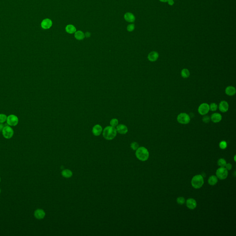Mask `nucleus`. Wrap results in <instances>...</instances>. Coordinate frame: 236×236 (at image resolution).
<instances>
[{"label": "nucleus", "instance_id": "a211bd4d", "mask_svg": "<svg viewBox=\"0 0 236 236\" xmlns=\"http://www.w3.org/2000/svg\"><path fill=\"white\" fill-rule=\"evenodd\" d=\"M236 89L233 86H228L225 89V93L229 96H234L236 93Z\"/></svg>", "mask_w": 236, "mask_h": 236}, {"label": "nucleus", "instance_id": "c85d7f7f", "mask_svg": "<svg viewBox=\"0 0 236 236\" xmlns=\"http://www.w3.org/2000/svg\"><path fill=\"white\" fill-rule=\"evenodd\" d=\"M131 148H132L133 150H137V149L139 148V145H138L137 143L133 142V143H131Z\"/></svg>", "mask_w": 236, "mask_h": 236}, {"label": "nucleus", "instance_id": "7ed1b4c3", "mask_svg": "<svg viewBox=\"0 0 236 236\" xmlns=\"http://www.w3.org/2000/svg\"><path fill=\"white\" fill-rule=\"evenodd\" d=\"M204 184V179L202 176L197 175L193 177L192 180V186L196 189H199L202 187Z\"/></svg>", "mask_w": 236, "mask_h": 236}, {"label": "nucleus", "instance_id": "6e6552de", "mask_svg": "<svg viewBox=\"0 0 236 236\" xmlns=\"http://www.w3.org/2000/svg\"><path fill=\"white\" fill-rule=\"evenodd\" d=\"M198 111L200 115H206L209 111V105L205 103L201 104L199 107Z\"/></svg>", "mask_w": 236, "mask_h": 236}, {"label": "nucleus", "instance_id": "58836bf2", "mask_svg": "<svg viewBox=\"0 0 236 236\" xmlns=\"http://www.w3.org/2000/svg\"><path fill=\"white\" fill-rule=\"evenodd\" d=\"M0 183H1V178H0Z\"/></svg>", "mask_w": 236, "mask_h": 236}, {"label": "nucleus", "instance_id": "423d86ee", "mask_svg": "<svg viewBox=\"0 0 236 236\" xmlns=\"http://www.w3.org/2000/svg\"><path fill=\"white\" fill-rule=\"evenodd\" d=\"M217 177L220 179H225L228 176V170L225 168L221 167L218 168L216 171Z\"/></svg>", "mask_w": 236, "mask_h": 236}, {"label": "nucleus", "instance_id": "b1692460", "mask_svg": "<svg viewBox=\"0 0 236 236\" xmlns=\"http://www.w3.org/2000/svg\"><path fill=\"white\" fill-rule=\"evenodd\" d=\"M226 164V162L225 160L223 158L220 159L218 161V164L220 167H225Z\"/></svg>", "mask_w": 236, "mask_h": 236}, {"label": "nucleus", "instance_id": "7c9ffc66", "mask_svg": "<svg viewBox=\"0 0 236 236\" xmlns=\"http://www.w3.org/2000/svg\"><path fill=\"white\" fill-rule=\"evenodd\" d=\"M135 29V25L133 24H131L127 26V30L129 32L133 31Z\"/></svg>", "mask_w": 236, "mask_h": 236}, {"label": "nucleus", "instance_id": "9d476101", "mask_svg": "<svg viewBox=\"0 0 236 236\" xmlns=\"http://www.w3.org/2000/svg\"><path fill=\"white\" fill-rule=\"evenodd\" d=\"M219 108L222 113L226 112L229 109V104L225 101H221L219 106Z\"/></svg>", "mask_w": 236, "mask_h": 236}, {"label": "nucleus", "instance_id": "412c9836", "mask_svg": "<svg viewBox=\"0 0 236 236\" xmlns=\"http://www.w3.org/2000/svg\"><path fill=\"white\" fill-rule=\"evenodd\" d=\"M217 182H218V178L215 176H211V177H209L208 180V184L211 185H215L216 184Z\"/></svg>", "mask_w": 236, "mask_h": 236}, {"label": "nucleus", "instance_id": "bb28decb", "mask_svg": "<svg viewBox=\"0 0 236 236\" xmlns=\"http://www.w3.org/2000/svg\"><path fill=\"white\" fill-rule=\"evenodd\" d=\"M118 120L117 119H113L111 120V121H110V125L112 126H113V127L116 126L117 125H118Z\"/></svg>", "mask_w": 236, "mask_h": 236}, {"label": "nucleus", "instance_id": "a878e982", "mask_svg": "<svg viewBox=\"0 0 236 236\" xmlns=\"http://www.w3.org/2000/svg\"><path fill=\"white\" fill-rule=\"evenodd\" d=\"M7 116L4 114H0V123H3L7 121Z\"/></svg>", "mask_w": 236, "mask_h": 236}, {"label": "nucleus", "instance_id": "4c0bfd02", "mask_svg": "<svg viewBox=\"0 0 236 236\" xmlns=\"http://www.w3.org/2000/svg\"><path fill=\"white\" fill-rule=\"evenodd\" d=\"M1 190L0 189V193H1Z\"/></svg>", "mask_w": 236, "mask_h": 236}, {"label": "nucleus", "instance_id": "f3484780", "mask_svg": "<svg viewBox=\"0 0 236 236\" xmlns=\"http://www.w3.org/2000/svg\"><path fill=\"white\" fill-rule=\"evenodd\" d=\"M211 120L214 123H218L221 120V115L219 113H214L211 115Z\"/></svg>", "mask_w": 236, "mask_h": 236}, {"label": "nucleus", "instance_id": "f8f14e48", "mask_svg": "<svg viewBox=\"0 0 236 236\" xmlns=\"http://www.w3.org/2000/svg\"><path fill=\"white\" fill-rule=\"evenodd\" d=\"M158 58H159V54L156 51H152L150 52L148 56V60L151 62H154L157 61Z\"/></svg>", "mask_w": 236, "mask_h": 236}, {"label": "nucleus", "instance_id": "393cba45", "mask_svg": "<svg viewBox=\"0 0 236 236\" xmlns=\"http://www.w3.org/2000/svg\"><path fill=\"white\" fill-rule=\"evenodd\" d=\"M209 106V110H211L212 111H215L217 110V109H218V105L216 104L215 103H211Z\"/></svg>", "mask_w": 236, "mask_h": 236}, {"label": "nucleus", "instance_id": "0eeeda50", "mask_svg": "<svg viewBox=\"0 0 236 236\" xmlns=\"http://www.w3.org/2000/svg\"><path fill=\"white\" fill-rule=\"evenodd\" d=\"M7 123L8 125L14 126L18 125L19 123V119L18 117L14 115H9L7 119Z\"/></svg>", "mask_w": 236, "mask_h": 236}, {"label": "nucleus", "instance_id": "9b49d317", "mask_svg": "<svg viewBox=\"0 0 236 236\" xmlns=\"http://www.w3.org/2000/svg\"><path fill=\"white\" fill-rule=\"evenodd\" d=\"M45 213L43 209H38L34 212V216L38 220H42L44 218Z\"/></svg>", "mask_w": 236, "mask_h": 236}, {"label": "nucleus", "instance_id": "6ab92c4d", "mask_svg": "<svg viewBox=\"0 0 236 236\" xmlns=\"http://www.w3.org/2000/svg\"><path fill=\"white\" fill-rule=\"evenodd\" d=\"M74 36L76 39L79 40H82L84 39L85 38V35H84V32H82L81 30H79L77 31L74 33Z\"/></svg>", "mask_w": 236, "mask_h": 236}, {"label": "nucleus", "instance_id": "c9c22d12", "mask_svg": "<svg viewBox=\"0 0 236 236\" xmlns=\"http://www.w3.org/2000/svg\"><path fill=\"white\" fill-rule=\"evenodd\" d=\"M90 35V33L89 32H86V34H85V36H86V37H87V38H89V36Z\"/></svg>", "mask_w": 236, "mask_h": 236}, {"label": "nucleus", "instance_id": "c756f323", "mask_svg": "<svg viewBox=\"0 0 236 236\" xmlns=\"http://www.w3.org/2000/svg\"><path fill=\"white\" fill-rule=\"evenodd\" d=\"M219 146H220V148H221L222 149H224L227 147V143L226 142L223 141L221 142L220 143Z\"/></svg>", "mask_w": 236, "mask_h": 236}, {"label": "nucleus", "instance_id": "aec40b11", "mask_svg": "<svg viewBox=\"0 0 236 236\" xmlns=\"http://www.w3.org/2000/svg\"><path fill=\"white\" fill-rule=\"evenodd\" d=\"M66 30L69 34H73L76 31V28L74 25H68L66 27Z\"/></svg>", "mask_w": 236, "mask_h": 236}, {"label": "nucleus", "instance_id": "dca6fc26", "mask_svg": "<svg viewBox=\"0 0 236 236\" xmlns=\"http://www.w3.org/2000/svg\"><path fill=\"white\" fill-rule=\"evenodd\" d=\"M102 128L99 125H97L93 127L92 133L95 136H99L102 132Z\"/></svg>", "mask_w": 236, "mask_h": 236}, {"label": "nucleus", "instance_id": "2eb2a0df", "mask_svg": "<svg viewBox=\"0 0 236 236\" xmlns=\"http://www.w3.org/2000/svg\"><path fill=\"white\" fill-rule=\"evenodd\" d=\"M116 130L118 133L121 134H125L128 131L127 127L124 125L120 124L116 127Z\"/></svg>", "mask_w": 236, "mask_h": 236}, {"label": "nucleus", "instance_id": "ddd939ff", "mask_svg": "<svg viewBox=\"0 0 236 236\" xmlns=\"http://www.w3.org/2000/svg\"><path fill=\"white\" fill-rule=\"evenodd\" d=\"M186 206L190 209H194L197 207V202L194 199H188L186 201Z\"/></svg>", "mask_w": 236, "mask_h": 236}, {"label": "nucleus", "instance_id": "4468645a", "mask_svg": "<svg viewBox=\"0 0 236 236\" xmlns=\"http://www.w3.org/2000/svg\"><path fill=\"white\" fill-rule=\"evenodd\" d=\"M125 20L129 23H133L135 21V17L131 13H126L124 15Z\"/></svg>", "mask_w": 236, "mask_h": 236}, {"label": "nucleus", "instance_id": "f03ea898", "mask_svg": "<svg viewBox=\"0 0 236 236\" xmlns=\"http://www.w3.org/2000/svg\"><path fill=\"white\" fill-rule=\"evenodd\" d=\"M136 156L140 161H145L148 159L149 153L147 148L143 147H140L136 151Z\"/></svg>", "mask_w": 236, "mask_h": 236}, {"label": "nucleus", "instance_id": "cd10ccee", "mask_svg": "<svg viewBox=\"0 0 236 236\" xmlns=\"http://www.w3.org/2000/svg\"><path fill=\"white\" fill-rule=\"evenodd\" d=\"M177 202L178 204L182 205L185 202V199L183 197H179L177 198Z\"/></svg>", "mask_w": 236, "mask_h": 236}, {"label": "nucleus", "instance_id": "5701e85b", "mask_svg": "<svg viewBox=\"0 0 236 236\" xmlns=\"http://www.w3.org/2000/svg\"><path fill=\"white\" fill-rule=\"evenodd\" d=\"M181 76L183 78L186 79L190 76V74L189 71L187 69H184L181 71Z\"/></svg>", "mask_w": 236, "mask_h": 236}, {"label": "nucleus", "instance_id": "2f4dec72", "mask_svg": "<svg viewBox=\"0 0 236 236\" xmlns=\"http://www.w3.org/2000/svg\"><path fill=\"white\" fill-rule=\"evenodd\" d=\"M210 120V118L208 116H204L202 118V121L205 123H208Z\"/></svg>", "mask_w": 236, "mask_h": 236}, {"label": "nucleus", "instance_id": "f257e3e1", "mask_svg": "<svg viewBox=\"0 0 236 236\" xmlns=\"http://www.w3.org/2000/svg\"><path fill=\"white\" fill-rule=\"evenodd\" d=\"M116 129H115V127L108 126L104 129L103 136L106 139L108 140L113 139L116 137Z\"/></svg>", "mask_w": 236, "mask_h": 236}, {"label": "nucleus", "instance_id": "e433bc0d", "mask_svg": "<svg viewBox=\"0 0 236 236\" xmlns=\"http://www.w3.org/2000/svg\"><path fill=\"white\" fill-rule=\"evenodd\" d=\"M159 1L162 2H167L169 0H159Z\"/></svg>", "mask_w": 236, "mask_h": 236}, {"label": "nucleus", "instance_id": "72a5a7b5", "mask_svg": "<svg viewBox=\"0 0 236 236\" xmlns=\"http://www.w3.org/2000/svg\"><path fill=\"white\" fill-rule=\"evenodd\" d=\"M167 3H168L169 5L173 6L174 5V0H169L167 2Z\"/></svg>", "mask_w": 236, "mask_h": 236}, {"label": "nucleus", "instance_id": "473e14b6", "mask_svg": "<svg viewBox=\"0 0 236 236\" xmlns=\"http://www.w3.org/2000/svg\"><path fill=\"white\" fill-rule=\"evenodd\" d=\"M225 167V168L227 170H230L232 168V165L230 163H228V164H226Z\"/></svg>", "mask_w": 236, "mask_h": 236}, {"label": "nucleus", "instance_id": "f704fd0d", "mask_svg": "<svg viewBox=\"0 0 236 236\" xmlns=\"http://www.w3.org/2000/svg\"><path fill=\"white\" fill-rule=\"evenodd\" d=\"M4 127V126L2 124V123H0V131H2V130L3 129Z\"/></svg>", "mask_w": 236, "mask_h": 236}, {"label": "nucleus", "instance_id": "39448f33", "mask_svg": "<svg viewBox=\"0 0 236 236\" xmlns=\"http://www.w3.org/2000/svg\"><path fill=\"white\" fill-rule=\"evenodd\" d=\"M2 133L4 137L6 139H10L13 137L14 131L10 126H5L2 131Z\"/></svg>", "mask_w": 236, "mask_h": 236}, {"label": "nucleus", "instance_id": "20e7f679", "mask_svg": "<svg viewBox=\"0 0 236 236\" xmlns=\"http://www.w3.org/2000/svg\"><path fill=\"white\" fill-rule=\"evenodd\" d=\"M177 120L179 123L186 125L189 123L190 118V116L186 113H181L177 117Z\"/></svg>", "mask_w": 236, "mask_h": 236}, {"label": "nucleus", "instance_id": "1a4fd4ad", "mask_svg": "<svg viewBox=\"0 0 236 236\" xmlns=\"http://www.w3.org/2000/svg\"><path fill=\"white\" fill-rule=\"evenodd\" d=\"M52 21L49 19H45L42 22L41 27L43 29H49L52 26Z\"/></svg>", "mask_w": 236, "mask_h": 236}, {"label": "nucleus", "instance_id": "4be33fe9", "mask_svg": "<svg viewBox=\"0 0 236 236\" xmlns=\"http://www.w3.org/2000/svg\"><path fill=\"white\" fill-rule=\"evenodd\" d=\"M61 174L65 178H69L72 175V172L69 169H64L61 172Z\"/></svg>", "mask_w": 236, "mask_h": 236}]
</instances>
